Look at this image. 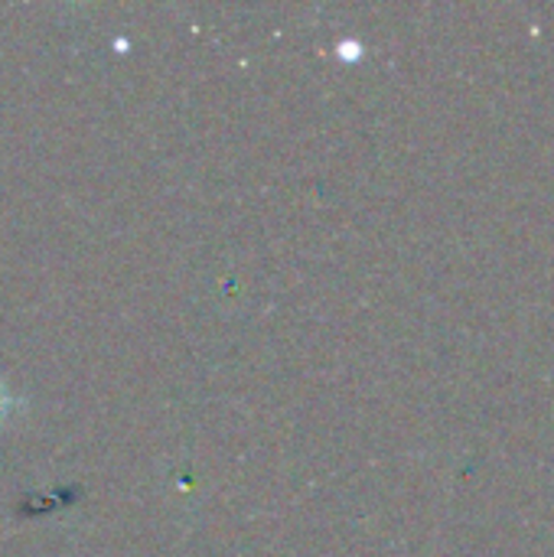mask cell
I'll return each instance as SVG.
<instances>
[{"label":"cell","instance_id":"1","mask_svg":"<svg viewBox=\"0 0 554 557\" xmlns=\"http://www.w3.org/2000/svg\"><path fill=\"white\" fill-rule=\"evenodd\" d=\"M13 408H16V398H13V392L7 388V382L0 379V424L13 414Z\"/></svg>","mask_w":554,"mask_h":557}]
</instances>
